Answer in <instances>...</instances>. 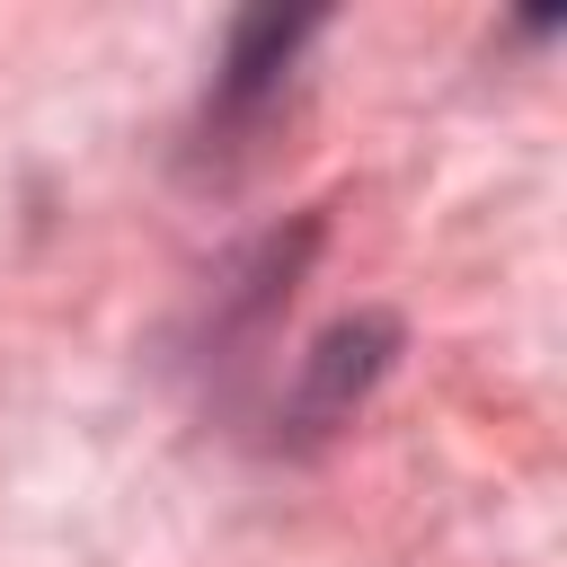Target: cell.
I'll list each match as a JSON object with an SVG mask.
<instances>
[{
    "label": "cell",
    "instance_id": "1",
    "mask_svg": "<svg viewBox=\"0 0 567 567\" xmlns=\"http://www.w3.org/2000/svg\"><path fill=\"white\" fill-rule=\"evenodd\" d=\"M390 363H399V319H390V310H354V319L319 328L310 354H301V372H292V408H284V425H292L301 443L337 434V425L381 390Z\"/></svg>",
    "mask_w": 567,
    "mask_h": 567
},
{
    "label": "cell",
    "instance_id": "2",
    "mask_svg": "<svg viewBox=\"0 0 567 567\" xmlns=\"http://www.w3.org/2000/svg\"><path fill=\"white\" fill-rule=\"evenodd\" d=\"M319 35V9H248L230 18V44H221V71H213V133H248L284 80H292V53Z\"/></svg>",
    "mask_w": 567,
    "mask_h": 567
}]
</instances>
